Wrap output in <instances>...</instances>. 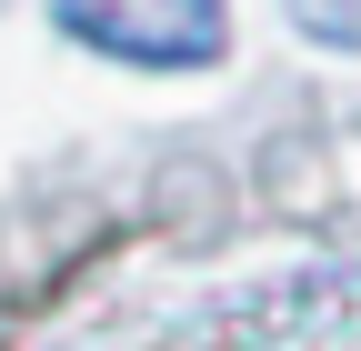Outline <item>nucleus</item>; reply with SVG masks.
Returning <instances> with one entry per match:
<instances>
[{"label": "nucleus", "instance_id": "f257e3e1", "mask_svg": "<svg viewBox=\"0 0 361 351\" xmlns=\"http://www.w3.org/2000/svg\"><path fill=\"white\" fill-rule=\"evenodd\" d=\"M51 20L130 70H211L231 51V0H51Z\"/></svg>", "mask_w": 361, "mask_h": 351}, {"label": "nucleus", "instance_id": "f03ea898", "mask_svg": "<svg viewBox=\"0 0 361 351\" xmlns=\"http://www.w3.org/2000/svg\"><path fill=\"white\" fill-rule=\"evenodd\" d=\"M301 40H322V51H361V0H281Z\"/></svg>", "mask_w": 361, "mask_h": 351}]
</instances>
